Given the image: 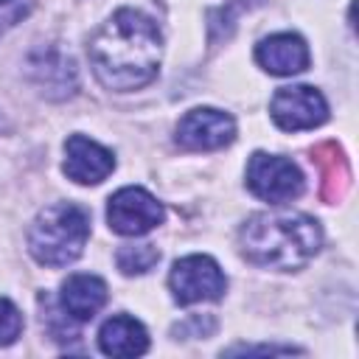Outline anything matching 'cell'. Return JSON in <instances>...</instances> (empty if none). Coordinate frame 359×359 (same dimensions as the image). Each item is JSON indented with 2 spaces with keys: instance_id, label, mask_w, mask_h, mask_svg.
Wrapping results in <instances>:
<instances>
[{
  "instance_id": "6da1fadb",
  "label": "cell",
  "mask_w": 359,
  "mask_h": 359,
  "mask_svg": "<svg viewBox=\"0 0 359 359\" xmlns=\"http://www.w3.org/2000/svg\"><path fill=\"white\" fill-rule=\"evenodd\" d=\"M90 65L109 90L129 93L146 87L163 56V34L157 22L137 8H118L90 39Z\"/></svg>"
},
{
  "instance_id": "7a4b0ae2",
  "label": "cell",
  "mask_w": 359,
  "mask_h": 359,
  "mask_svg": "<svg viewBox=\"0 0 359 359\" xmlns=\"http://www.w3.org/2000/svg\"><path fill=\"white\" fill-rule=\"evenodd\" d=\"M238 244L250 264L289 272L317 255L323 233L306 213H255L244 222Z\"/></svg>"
},
{
  "instance_id": "3957f363",
  "label": "cell",
  "mask_w": 359,
  "mask_h": 359,
  "mask_svg": "<svg viewBox=\"0 0 359 359\" xmlns=\"http://www.w3.org/2000/svg\"><path fill=\"white\" fill-rule=\"evenodd\" d=\"M90 236V216L73 202L48 205L28 230V250L45 266H65L76 261Z\"/></svg>"
},
{
  "instance_id": "277c9868",
  "label": "cell",
  "mask_w": 359,
  "mask_h": 359,
  "mask_svg": "<svg viewBox=\"0 0 359 359\" xmlns=\"http://www.w3.org/2000/svg\"><path fill=\"white\" fill-rule=\"evenodd\" d=\"M247 188L258 199L280 205V202H289V199L300 196L303 174L292 160H286L280 154L255 151L247 163Z\"/></svg>"
},
{
  "instance_id": "5b68a950",
  "label": "cell",
  "mask_w": 359,
  "mask_h": 359,
  "mask_svg": "<svg viewBox=\"0 0 359 359\" xmlns=\"http://www.w3.org/2000/svg\"><path fill=\"white\" fill-rule=\"evenodd\" d=\"M168 286L180 306H191L202 300H219L227 289V278L210 255H185L174 264Z\"/></svg>"
},
{
  "instance_id": "8992f818",
  "label": "cell",
  "mask_w": 359,
  "mask_h": 359,
  "mask_svg": "<svg viewBox=\"0 0 359 359\" xmlns=\"http://www.w3.org/2000/svg\"><path fill=\"white\" fill-rule=\"evenodd\" d=\"M163 219H165L163 205L143 188L129 185L109 196L107 222L121 236H143V233L154 230Z\"/></svg>"
},
{
  "instance_id": "52a82bcc",
  "label": "cell",
  "mask_w": 359,
  "mask_h": 359,
  "mask_svg": "<svg viewBox=\"0 0 359 359\" xmlns=\"http://www.w3.org/2000/svg\"><path fill=\"white\" fill-rule=\"evenodd\" d=\"M269 112L283 132H300V129H314L325 123L328 104L320 90L309 84H294V87H280L272 95Z\"/></svg>"
},
{
  "instance_id": "ba28073f",
  "label": "cell",
  "mask_w": 359,
  "mask_h": 359,
  "mask_svg": "<svg viewBox=\"0 0 359 359\" xmlns=\"http://www.w3.org/2000/svg\"><path fill=\"white\" fill-rule=\"evenodd\" d=\"M236 137V121L213 107H196L177 123V143L191 151H213Z\"/></svg>"
},
{
  "instance_id": "9c48e42d",
  "label": "cell",
  "mask_w": 359,
  "mask_h": 359,
  "mask_svg": "<svg viewBox=\"0 0 359 359\" xmlns=\"http://www.w3.org/2000/svg\"><path fill=\"white\" fill-rule=\"evenodd\" d=\"M115 168V157L109 149L101 143L84 137V135H70L65 143V174L79 182V185H98L107 180Z\"/></svg>"
},
{
  "instance_id": "30bf717a",
  "label": "cell",
  "mask_w": 359,
  "mask_h": 359,
  "mask_svg": "<svg viewBox=\"0 0 359 359\" xmlns=\"http://www.w3.org/2000/svg\"><path fill=\"white\" fill-rule=\"evenodd\" d=\"M255 59L272 76H294L309 67V45L297 34H272L258 42Z\"/></svg>"
},
{
  "instance_id": "8fae6325",
  "label": "cell",
  "mask_w": 359,
  "mask_h": 359,
  "mask_svg": "<svg viewBox=\"0 0 359 359\" xmlns=\"http://www.w3.org/2000/svg\"><path fill=\"white\" fill-rule=\"evenodd\" d=\"M107 303V283L95 275H70L62 283V309L73 320H90Z\"/></svg>"
},
{
  "instance_id": "7c38bea8",
  "label": "cell",
  "mask_w": 359,
  "mask_h": 359,
  "mask_svg": "<svg viewBox=\"0 0 359 359\" xmlns=\"http://www.w3.org/2000/svg\"><path fill=\"white\" fill-rule=\"evenodd\" d=\"M98 345L107 356H140L149 348V334L135 317L115 314L101 325Z\"/></svg>"
},
{
  "instance_id": "4fadbf2b",
  "label": "cell",
  "mask_w": 359,
  "mask_h": 359,
  "mask_svg": "<svg viewBox=\"0 0 359 359\" xmlns=\"http://www.w3.org/2000/svg\"><path fill=\"white\" fill-rule=\"evenodd\" d=\"M311 163L317 165L320 180H323V199L339 202L345 191L351 188V165L342 149L337 143H323L311 151Z\"/></svg>"
},
{
  "instance_id": "5bb4252c",
  "label": "cell",
  "mask_w": 359,
  "mask_h": 359,
  "mask_svg": "<svg viewBox=\"0 0 359 359\" xmlns=\"http://www.w3.org/2000/svg\"><path fill=\"white\" fill-rule=\"evenodd\" d=\"M31 70H34V76L39 79V84L45 87V90H62V84L56 81V76L73 90L76 87V70H73V65L65 59V56H59V53H45L42 59H31ZM62 95H65V90H62Z\"/></svg>"
},
{
  "instance_id": "9a60e30c",
  "label": "cell",
  "mask_w": 359,
  "mask_h": 359,
  "mask_svg": "<svg viewBox=\"0 0 359 359\" xmlns=\"http://www.w3.org/2000/svg\"><path fill=\"white\" fill-rule=\"evenodd\" d=\"M115 261L123 275H146L160 261V250L154 244H126L118 250Z\"/></svg>"
},
{
  "instance_id": "2e32d148",
  "label": "cell",
  "mask_w": 359,
  "mask_h": 359,
  "mask_svg": "<svg viewBox=\"0 0 359 359\" xmlns=\"http://www.w3.org/2000/svg\"><path fill=\"white\" fill-rule=\"evenodd\" d=\"M20 331H22V314H20V309L11 300L0 297V345H11L20 337Z\"/></svg>"
},
{
  "instance_id": "e0dca14e",
  "label": "cell",
  "mask_w": 359,
  "mask_h": 359,
  "mask_svg": "<svg viewBox=\"0 0 359 359\" xmlns=\"http://www.w3.org/2000/svg\"><path fill=\"white\" fill-rule=\"evenodd\" d=\"M227 353H294V348H289V345H258V348L236 345V348H230Z\"/></svg>"
},
{
  "instance_id": "ac0fdd59",
  "label": "cell",
  "mask_w": 359,
  "mask_h": 359,
  "mask_svg": "<svg viewBox=\"0 0 359 359\" xmlns=\"http://www.w3.org/2000/svg\"><path fill=\"white\" fill-rule=\"evenodd\" d=\"M3 3H8V0H0V6H3Z\"/></svg>"
}]
</instances>
